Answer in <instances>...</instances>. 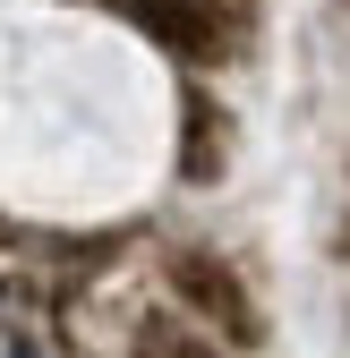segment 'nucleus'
<instances>
[{
	"label": "nucleus",
	"instance_id": "7ed1b4c3",
	"mask_svg": "<svg viewBox=\"0 0 350 358\" xmlns=\"http://www.w3.org/2000/svg\"><path fill=\"white\" fill-rule=\"evenodd\" d=\"M180 120H188V154H180V171H188V179H214V171H223V154H231V137H223V111H214V94H197V85H188Z\"/></svg>",
	"mask_w": 350,
	"mask_h": 358
},
{
	"label": "nucleus",
	"instance_id": "f03ea898",
	"mask_svg": "<svg viewBox=\"0 0 350 358\" xmlns=\"http://www.w3.org/2000/svg\"><path fill=\"white\" fill-rule=\"evenodd\" d=\"M111 9L171 60H223V0H111Z\"/></svg>",
	"mask_w": 350,
	"mask_h": 358
},
{
	"label": "nucleus",
	"instance_id": "20e7f679",
	"mask_svg": "<svg viewBox=\"0 0 350 358\" xmlns=\"http://www.w3.org/2000/svg\"><path fill=\"white\" fill-rule=\"evenodd\" d=\"M128 358H223V350L197 341L180 316H146V324H137V341H128Z\"/></svg>",
	"mask_w": 350,
	"mask_h": 358
},
{
	"label": "nucleus",
	"instance_id": "f257e3e1",
	"mask_svg": "<svg viewBox=\"0 0 350 358\" xmlns=\"http://www.w3.org/2000/svg\"><path fill=\"white\" fill-rule=\"evenodd\" d=\"M162 273H171V299H180V307H197L205 324H223L239 350H248V341H265V316H256L248 282H239L214 248H171V256H162Z\"/></svg>",
	"mask_w": 350,
	"mask_h": 358
}]
</instances>
